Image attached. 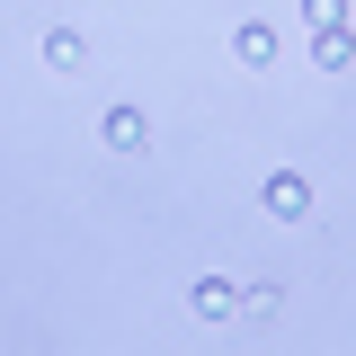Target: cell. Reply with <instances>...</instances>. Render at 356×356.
<instances>
[{"instance_id": "52a82bcc", "label": "cell", "mask_w": 356, "mask_h": 356, "mask_svg": "<svg viewBox=\"0 0 356 356\" xmlns=\"http://www.w3.org/2000/svg\"><path fill=\"white\" fill-rule=\"evenodd\" d=\"M276 312H285L276 285H241V321H276Z\"/></svg>"}, {"instance_id": "7a4b0ae2", "label": "cell", "mask_w": 356, "mask_h": 356, "mask_svg": "<svg viewBox=\"0 0 356 356\" xmlns=\"http://www.w3.org/2000/svg\"><path fill=\"white\" fill-rule=\"evenodd\" d=\"M98 143H107V152H152V116H143V107H125V98H116V107H107V116H98Z\"/></svg>"}, {"instance_id": "6da1fadb", "label": "cell", "mask_w": 356, "mask_h": 356, "mask_svg": "<svg viewBox=\"0 0 356 356\" xmlns=\"http://www.w3.org/2000/svg\"><path fill=\"white\" fill-rule=\"evenodd\" d=\"M259 205H267L276 222H312V178H303V170H267Z\"/></svg>"}, {"instance_id": "3957f363", "label": "cell", "mask_w": 356, "mask_h": 356, "mask_svg": "<svg viewBox=\"0 0 356 356\" xmlns=\"http://www.w3.org/2000/svg\"><path fill=\"white\" fill-rule=\"evenodd\" d=\"M187 312L196 321H241V276H196L187 285Z\"/></svg>"}, {"instance_id": "277c9868", "label": "cell", "mask_w": 356, "mask_h": 356, "mask_svg": "<svg viewBox=\"0 0 356 356\" xmlns=\"http://www.w3.org/2000/svg\"><path fill=\"white\" fill-rule=\"evenodd\" d=\"M232 54H241L250 72H267V63H276V27H267V18H241V27H232Z\"/></svg>"}, {"instance_id": "5b68a950", "label": "cell", "mask_w": 356, "mask_h": 356, "mask_svg": "<svg viewBox=\"0 0 356 356\" xmlns=\"http://www.w3.org/2000/svg\"><path fill=\"white\" fill-rule=\"evenodd\" d=\"M312 63H321V72H348L356 63V27H321V36H312Z\"/></svg>"}, {"instance_id": "8992f818", "label": "cell", "mask_w": 356, "mask_h": 356, "mask_svg": "<svg viewBox=\"0 0 356 356\" xmlns=\"http://www.w3.org/2000/svg\"><path fill=\"white\" fill-rule=\"evenodd\" d=\"M81 63H89V44L72 27H44V72H81Z\"/></svg>"}, {"instance_id": "ba28073f", "label": "cell", "mask_w": 356, "mask_h": 356, "mask_svg": "<svg viewBox=\"0 0 356 356\" xmlns=\"http://www.w3.org/2000/svg\"><path fill=\"white\" fill-rule=\"evenodd\" d=\"M303 27L321 36V27H348V0H303Z\"/></svg>"}]
</instances>
